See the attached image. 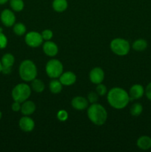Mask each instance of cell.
Masks as SVG:
<instances>
[{"label":"cell","mask_w":151,"mask_h":152,"mask_svg":"<svg viewBox=\"0 0 151 152\" xmlns=\"http://www.w3.org/2000/svg\"><path fill=\"white\" fill-rule=\"evenodd\" d=\"M130 100L129 94L121 88H113L107 93L110 105L115 109H122L128 105Z\"/></svg>","instance_id":"6da1fadb"},{"label":"cell","mask_w":151,"mask_h":152,"mask_svg":"<svg viewBox=\"0 0 151 152\" xmlns=\"http://www.w3.org/2000/svg\"><path fill=\"white\" fill-rule=\"evenodd\" d=\"M87 117L89 120L96 126H102L107 119V112L102 105L93 103L87 109Z\"/></svg>","instance_id":"7a4b0ae2"},{"label":"cell","mask_w":151,"mask_h":152,"mask_svg":"<svg viewBox=\"0 0 151 152\" xmlns=\"http://www.w3.org/2000/svg\"><path fill=\"white\" fill-rule=\"evenodd\" d=\"M19 72L22 80L25 82L32 81L37 76V68L33 61L26 59L21 62Z\"/></svg>","instance_id":"3957f363"},{"label":"cell","mask_w":151,"mask_h":152,"mask_svg":"<svg viewBox=\"0 0 151 152\" xmlns=\"http://www.w3.org/2000/svg\"><path fill=\"white\" fill-rule=\"evenodd\" d=\"M31 94V88L25 83H19L16 85L12 90V97L13 100L22 103L30 97Z\"/></svg>","instance_id":"277c9868"},{"label":"cell","mask_w":151,"mask_h":152,"mask_svg":"<svg viewBox=\"0 0 151 152\" xmlns=\"http://www.w3.org/2000/svg\"><path fill=\"white\" fill-rule=\"evenodd\" d=\"M110 48L118 56H125L130 50V45L128 41L121 38H115L110 42Z\"/></svg>","instance_id":"5b68a950"},{"label":"cell","mask_w":151,"mask_h":152,"mask_svg":"<svg viewBox=\"0 0 151 152\" xmlns=\"http://www.w3.org/2000/svg\"><path fill=\"white\" fill-rule=\"evenodd\" d=\"M45 70L48 77L56 79L60 77L63 73V65L58 59H52L47 62Z\"/></svg>","instance_id":"8992f818"},{"label":"cell","mask_w":151,"mask_h":152,"mask_svg":"<svg viewBox=\"0 0 151 152\" xmlns=\"http://www.w3.org/2000/svg\"><path fill=\"white\" fill-rule=\"evenodd\" d=\"M25 42L28 46L31 48H37L41 45L43 42L41 34L36 31L28 32L25 36Z\"/></svg>","instance_id":"52a82bcc"},{"label":"cell","mask_w":151,"mask_h":152,"mask_svg":"<svg viewBox=\"0 0 151 152\" xmlns=\"http://www.w3.org/2000/svg\"><path fill=\"white\" fill-rule=\"evenodd\" d=\"M2 70L1 72L4 74H9L11 72V68L15 62V57L11 53H5L2 56L1 59Z\"/></svg>","instance_id":"ba28073f"},{"label":"cell","mask_w":151,"mask_h":152,"mask_svg":"<svg viewBox=\"0 0 151 152\" xmlns=\"http://www.w3.org/2000/svg\"><path fill=\"white\" fill-rule=\"evenodd\" d=\"M0 19L3 25L6 27H11L16 22V16L14 13L9 9H4L0 15Z\"/></svg>","instance_id":"9c48e42d"},{"label":"cell","mask_w":151,"mask_h":152,"mask_svg":"<svg viewBox=\"0 0 151 152\" xmlns=\"http://www.w3.org/2000/svg\"><path fill=\"white\" fill-rule=\"evenodd\" d=\"M89 77L91 83H93V84H99L102 83L105 79V72L101 68L96 67L90 71Z\"/></svg>","instance_id":"30bf717a"},{"label":"cell","mask_w":151,"mask_h":152,"mask_svg":"<svg viewBox=\"0 0 151 152\" xmlns=\"http://www.w3.org/2000/svg\"><path fill=\"white\" fill-rule=\"evenodd\" d=\"M19 125L20 129L25 132H32L33 130L34 127H35V123L33 120V119L28 117V116L22 117L19 120Z\"/></svg>","instance_id":"8fae6325"},{"label":"cell","mask_w":151,"mask_h":152,"mask_svg":"<svg viewBox=\"0 0 151 152\" xmlns=\"http://www.w3.org/2000/svg\"><path fill=\"white\" fill-rule=\"evenodd\" d=\"M59 81L63 86H72L76 81V76L72 71H66L61 74L59 77Z\"/></svg>","instance_id":"7c38bea8"},{"label":"cell","mask_w":151,"mask_h":152,"mask_svg":"<svg viewBox=\"0 0 151 152\" xmlns=\"http://www.w3.org/2000/svg\"><path fill=\"white\" fill-rule=\"evenodd\" d=\"M144 94V88L140 84H135L130 88L129 96L130 99H139Z\"/></svg>","instance_id":"4fadbf2b"},{"label":"cell","mask_w":151,"mask_h":152,"mask_svg":"<svg viewBox=\"0 0 151 152\" xmlns=\"http://www.w3.org/2000/svg\"><path fill=\"white\" fill-rule=\"evenodd\" d=\"M71 105H72L73 108L75 109L78 110V111H82L88 107V101L83 96H75L74 98H73L72 101H71Z\"/></svg>","instance_id":"5bb4252c"},{"label":"cell","mask_w":151,"mask_h":152,"mask_svg":"<svg viewBox=\"0 0 151 152\" xmlns=\"http://www.w3.org/2000/svg\"><path fill=\"white\" fill-rule=\"evenodd\" d=\"M43 51L48 56H55L58 53L59 48L56 43L48 40L43 45Z\"/></svg>","instance_id":"9a60e30c"},{"label":"cell","mask_w":151,"mask_h":152,"mask_svg":"<svg viewBox=\"0 0 151 152\" xmlns=\"http://www.w3.org/2000/svg\"><path fill=\"white\" fill-rule=\"evenodd\" d=\"M36 111V105L33 101L25 100L22 102V107H21V112L25 116H29L33 114Z\"/></svg>","instance_id":"2e32d148"},{"label":"cell","mask_w":151,"mask_h":152,"mask_svg":"<svg viewBox=\"0 0 151 152\" xmlns=\"http://www.w3.org/2000/svg\"><path fill=\"white\" fill-rule=\"evenodd\" d=\"M137 146L142 150H149L151 148V137L149 136H142L137 140Z\"/></svg>","instance_id":"e0dca14e"},{"label":"cell","mask_w":151,"mask_h":152,"mask_svg":"<svg viewBox=\"0 0 151 152\" xmlns=\"http://www.w3.org/2000/svg\"><path fill=\"white\" fill-rule=\"evenodd\" d=\"M147 42L144 39H138L132 45V48L136 51H144L147 48Z\"/></svg>","instance_id":"ac0fdd59"},{"label":"cell","mask_w":151,"mask_h":152,"mask_svg":"<svg viewBox=\"0 0 151 152\" xmlns=\"http://www.w3.org/2000/svg\"><path fill=\"white\" fill-rule=\"evenodd\" d=\"M53 7L55 11L63 12L68 8V1L67 0H54L53 2Z\"/></svg>","instance_id":"d6986e66"},{"label":"cell","mask_w":151,"mask_h":152,"mask_svg":"<svg viewBox=\"0 0 151 152\" xmlns=\"http://www.w3.org/2000/svg\"><path fill=\"white\" fill-rule=\"evenodd\" d=\"M62 86L63 85L62 84V83L59 80H53L49 84V88H50L51 93L56 94H59L62 91Z\"/></svg>","instance_id":"ffe728a7"},{"label":"cell","mask_w":151,"mask_h":152,"mask_svg":"<svg viewBox=\"0 0 151 152\" xmlns=\"http://www.w3.org/2000/svg\"><path fill=\"white\" fill-rule=\"evenodd\" d=\"M31 82H32V83H31L32 89L34 91H36V93H41V92L44 91L45 86H44V83H43L42 80L35 78Z\"/></svg>","instance_id":"44dd1931"},{"label":"cell","mask_w":151,"mask_h":152,"mask_svg":"<svg viewBox=\"0 0 151 152\" xmlns=\"http://www.w3.org/2000/svg\"><path fill=\"white\" fill-rule=\"evenodd\" d=\"M10 5L13 10L20 12L23 10L25 4L22 0H10Z\"/></svg>","instance_id":"7402d4cb"},{"label":"cell","mask_w":151,"mask_h":152,"mask_svg":"<svg viewBox=\"0 0 151 152\" xmlns=\"http://www.w3.org/2000/svg\"><path fill=\"white\" fill-rule=\"evenodd\" d=\"M143 111V106L141 103H134L130 108V114L133 117H139Z\"/></svg>","instance_id":"603a6c76"},{"label":"cell","mask_w":151,"mask_h":152,"mask_svg":"<svg viewBox=\"0 0 151 152\" xmlns=\"http://www.w3.org/2000/svg\"><path fill=\"white\" fill-rule=\"evenodd\" d=\"M13 32L17 36H22L26 33V27L22 23H16L13 25Z\"/></svg>","instance_id":"cb8c5ba5"},{"label":"cell","mask_w":151,"mask_h":152,"mask_svg":"<svg viewBox=\"0 0 151 152\" xmlns=\"http://www.w3.org/2000/svg\"><path fill=\"white\" fill-rule=\"evenodd\" d=\"M96 93L99 95V96H104L107 94V88L105 85L102 84V83H99V84H97V86H96Z\"/></svg>","instance_id":"d4e9b609"},{"label":"cell","mask_w":151,"mask_h":152,"mask_svg":"<svg viewBox=\"0 0 151 152\" xmlns=\"http://www.w3.org/2000/svg\"><path fill=\"white\" fill-rule=\"evenodd\" d=\"M41 37H42L43 40H46V41H48V40L51 39V38L53 37V31L51 30L46 29L41 32Z\"/></svg>","instance_id":"484cf974"},{"label":"cell","mask_w":151,"mask_h":152,"mask_svg":"<svg viewBox=\"0 0 151 152\" xmlns=\"http://www.w3.org/2000/svg\"><path fill=\"white\" fill-rule=\"evenodd\" d=\"M99 94L96 92L91 91L87 95V100L90 102V103H96L98 101V97H99Z\"/></svg>","instance_id":"4316f807"},{"label":"cell","mask_w":151,"mask_h":152,"mask_svg":"<svg viewBox=\"0 0 151 152\" xmlns=\"http://www.w3.org/2000/svg\"><path fill=\"white\" fill-rule=\"evenodd\" d=\"M7 45V38L2 32H0V49H4Z\"/></svg>","instance_id":"83f0119b"},{"label":"cell","mask_w":151,"mask_h":152,"mask_svg":"<svg viewBox=\"0 0 151 152\" xmlns=\"http://www.w3.org/2000/svg\"><path fill=\"white\" fill-rule=\"evenodd\" d=\"M57 118L59 119L60 121H66L68 118V114L65 110H60L59 112L57 113Z\"/></svg>","instance_id":"f1b7e54d"},{"label":"cell","mask_w":151,"mask_h":152,"mask_svg":"<svg viewBox=\"0 0 151 152\" xmlns=\"http://www.w3.org/2000/svg\"><path fill=\"white\" fill-rule=\"evenodd\" d=\"M144 94L145 95H146L147 98L149 100L151 101V82L150 83H148L147 87L145 88Z\"/></svg>","instance_id":"f546056e"},{"label":"cell","mask_w":151,"mask_h":152,"mask_svg":"<svg viewBox=\"0 0 151 152\" xmlns=\"http://www.w3.org/2000/svg\"><path fill=\"white\" fill-rule=\"evenodd\" d=\"M21 107H22V105H21L20 102H16V101H14V102L11 105L12 110L14 112H18V111H21Z\"/></svg>","instance_id":"4dcf8cb0"},{"label":"cell","mask_w":151,"mask_h":152,"mask_svg":"<svg viewBox=\"0 0 151 152\" xmlns=\"http://www.w3.org/2000/svg\"><path fill=\"white\" fill-rule=\"evenodd\" d=\"M8 0H0V4H4L5 3L7 2Z\"/></svg>","instance_id":"1f68e13d"},{"label":"cell","mask_w":151,"mask_h":152,"mask_svg":"<svg viewBox=\"0 0 151 152\" xmlns=\"http://www.w3.org/2000/svg\"><path fill=\"white\" fill-rule=\"evenodd\" d=\"M1 70H2V65H1V60H0V73L1 72Z\"/></svg>","instance_id":"d6a6232c"},{"label":"cell","mask_w":151,"mask_h":152,"mask_svg":"<svg viewBox=\"0 0 151 152\" xmlns=\"http://www.w3.org/2000/svg\"><path fill=\"white\" fill-rule=\"evenodd\" d=\"M1 117H2V114H1V111H0V120H1Z\"/></svg>","instance_id":"836d02e7"},{"label":"cell","mask_w":151,"mask_h":152,"mask_svg":"<svg viewBox=\"0 0 151 152\" xmlns=\"http://www.w3.org/2000/svg\"><path fill=\"white\" fill-rule=\"evenodd\" d=\"M2 31H3V29L1 28V27H0V32H2Z\"/></svg>","instance_id":"e575fe53"},{"label":"cell","mask_w":151,"mask_h":152,"mask_svg":"<svg viewBox=\"0 0 151 152\" xmlns=\"http://www.w3.org/2000/svg\"><path fill=\"white\" fill-rule=\"evenodd\" d=\"M150 150H151V148H150Z\"/></svg>","instance_id":"d590c367"}]
</instances>
